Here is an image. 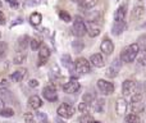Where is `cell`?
<instances>
[{
    "instance_id": "14",
    "label": "cell",
    "mask_w": 146,
    "mask_h": 123,
    "mask_svg": "<svg viewBox=\"0 0 146 123\" xmlns=\"http://www.w3.org/2000/svg\"><path fill=\"white\" fill-rule=\"evenodd\" d=\"M26 73H27V69H26V68H19V69L14 70V72L10 74V80H12L13 82H21V81L25 78Z\"/></svg>"
},
{
    "instance_id": "13",
    "label": "cell",
    "mask_w": 146,
    "mask_h": 123,
    "mask_svg": "<svg viewBox=\"0 0 146 123\" xmlns=\"http://www.w3.org/2000/svg\"><path fill=\"white\" fill-rule=\"evenodd\" d=\"M90 63L96 68H103L104 65H105V61H104L103 55L99 54V53L98 54H92V55L90 57Z\"/></svg>"
},
{
    "instance_id": "53",
    "label": "cell",
    "mask_w": 146,
    "mask_h": 123,
    "mask_svg": "<svg viewBox=\"0 0 146 123\" xmlns=\"http://www.w3.org/2000/svg\"><path fill=\"white\" fill-rule=\"evenodd\" d=\"M0 36H1V33H0Z\"/></svg>"
},
{
    "instance_id": "40",
    "label": "cell",
    "mask_w": 146,
    "mask_h": 123,
    "mask_svg": "<svg viewBox=\"0 0 146 123\" xmlns=\"http://www.w3.org/2000/svg\"><path fill=\"white\" fill-rule=\"evenodd\" d=\"M25 121L26 123H35V117L31 113H26L25 114Z\"/></svg>"
},
{
    "instance_id": "48",
    "label": "cell",
    "mask_w": 146,
    "mask_h": 123,
    "mask_svg": "<svg viewBox=\"0 0 146 123\" xmlns=\"http://www.w3.org/2000/svg\"><path fill=\"white\" fill-rule=\"evenodd\" d=\"M1 7H3V3H1V1H0V8H1Z\"/></svg>"
},
{
    "instance_id": "3",
    "label": "cell",
    "mask_w": 146,
    "mask_h": 123,
    "mask_svg": "<svg viewBox=\"0 0 146 123\" xmlns=\"http://www.w3.org/2000/svg\"><path fill=\"white\" fill-rule=\"evenodd\" d=\"M74 72H77L78 76L87 74L88 72H91V65L90 62L86 61L85 58H78L74 62Z\"/></svg>"
},
{
    "instance_id": "4",
    "label": "cell",
    "mask_w": 146,
    "mask_h": 123,
    "mask_svg": "<svg viewBox=\"0 0 146 123\" xmlns=\"http://www.w3.org/2000/svg\"><path fill=\"white\" fill-rule=\"evenodd\" d=\"M121 67H122L121 58H119V59H114V61L111 62V64L106 68V72H105L106 77H109V78L117 77V74H118L119 70H121Z\"/></svg>"
},
{
    "instance_id": "30",
    "label": "cell",
    "mask_w": 146,
    "mask_h": 123,
    "mask_svg": "<svg viewBox=\"0 0 146 123\" xmlns=\"http://www.w3.org/2000/svg\"><path fill=\"white\" fill-rule=\"evenodd\" d=\"M131 109L133 113H140L144 110V103H131Z\"/></svg>"
},
{
    "instance_id": "44",
    "label": "cell",
    "mask_w": 146,
    "mask_h": 123,
    "mask_svg": "<svg viewBox=\"0 0 146 123\" xmlns=\"http://www.w3.org/2000/svg\"><path fill=\"white\" fill-rule=\"evenodd\" d=\"M0 25H5V15L3 12H0Z\"/></svg>"
},
{
    "instance_id": "29",
    "label": "cell",
    "mask_w": 146,
    "mask_h": 123,
    "mask_svg": "<svg viewBox=\"0 0 146 123\" xmlns=\"http://www.w3.org/2000/svg\"><path fill=\"white\" fill-rule=\"evenodd\" d=\"M124 122L126 123H140V117L133 113L128 114V116H126V118H124Z\"/></svg>"
},
{
    "instance_id": "8",
    "label": "cell",
    "mask_w": 146,
    "mask_h": 123,
    "mask_svg": "<svg viewBox=\"0 0 146 123\" xmlns=\"http://www.w3.org/2000/svg\"><path fill=\"white\" fill-rule=\"evenodd\" d=\"M100 50L103 51L105 55H110L114 51V44L109 37H104L100 44Z\"/></svg>"
},
{
    "instance_id": "5",
    "label": "cell",
    "mask_w": 146,
    "mask_h": 123,
    "mask_svg": "<svg viewBox=\"0 0 146 123\" xmlns=\"http://www.w3.org/2000/svg\"><path fill=\"white\" fill-rule=\"evenodd\" d=\"M56 113H58V116L60 117V118H71L73 117V114H74V108H73L72 105H69V104H60L58 108V110H56Z\"/></svg>"
},
{
    "instance_id": "35",
    "label": "cell",
    "mask_w": 146,
    "mask_h": 123,
    "mask_svg": "<svg viewBox=\"0 0 146 123\" xmlns=\"http://www.w3.org/2000/svg\"><path fill=\"white\" fill-rule=\"evenodd\" d=\"M78 110L83 114H87L88 110H90V104L85 103V101H83V103H80V105H78Z\"/></svg>"
},
{
    "instance_id": "15",
    "label": "cell",
    "mask_w": 146,
    "mask_h": 123,
    "mask_svg": "<svg viewBox=\"0 0 146 123\" xmlns=\"http://www.w3.org/2000/svg\"><path fill=\"white\" fill-rule=\"evenodd\" d=\"M126 28H127V23L124 22H115L113 25V27H111V33L113 35H121L123 31H126Z\"/></svg>"
},
{
    "instance_id": "50",
    "label": "cell",
    "mask_w": 146,
    "mask_h": 123,
    "mask_svg": "<svg viewBox=\"0 0 146 123\" xmlns=\"http://www.w3.org/2000/svg\"><path fill=\"white\" fill-rule=\"evenodd\" d=\"M94 123H101V122H99V121H96V122H94Z\"/></svg>"
},
{
    "instance_id": "49",
    "label": "cell",
    "mask_w": 146,
    "mask_h": 123,
    "mask_svg": "<svg viewBox=\"0 0 146 123\" xmlns=\"http://www.w3.org/2000/svg\"><path fill=\"white\" fill-rule=\"evenodd\" d=\"M142 27H146V23H144V25H142Z\"/></svg>"
},
{
    "instance_id": "19",
    "label": "cell",
    "mask_w": 146,
    "mask_h": 123,
    "mask_svg": "<svg viewBox=\"0 0 146 123\" xmlns=\"http://www.w3.org/2000/svg\"><path fill=\"white\" fill-rule=\"evenodd\" d=\"M78 4L82 9H91L98 4V0H78Z\"/></svg>"
},
{
    "instance_id": "52",
    "label": "cell",
    "mask_w": 146,
    "mask_h": 123,
    "mask_svg": "<svg viewBox=\"0 0 146 123\" xmlns=\"http://www.w3.org/2000/svg\"><path fill=\"white\" fill-rule=\"evenodd\" d=\"M44 123H48V122H44Z\"/></svg>"
},
{
    "instance_id": "43",
    "label": "cell",
    "mask_w": 146,
    "mask_h": 123,
    "mask_svg": "<svg viewBox=\"0 0 146 123\" xmlns=\"http://www.w3.org/2000/svg\"><path fill=\"white\" fill-rule=\"evenodd\" d=\"M140 64H142V65H146V51L144 53V55L141 57V58H140Z\"/></svg>"
},
{
    "instance_id": "45",
    "label": "cell",
    "mask_w": 146,
    "mask_h": 123,
    "mask_svg": "<svg viewBox=\"0 0 146 123\" xmlns=\"http://www.w3.org/2000/svg\"><path fill=\"white\" fill-rule=\"evenodd\" d=\"M4 105H5V101H4V99H3V98H0V109H3V108H4Z\"/></svg>"
},
{
    "instance_id": "6",
    "label": "cell",
    "mask_w": 146,
    "mask_h": 123,
    "mask_svg": "<svg viewBox=\"0 0 146 123\" xmlns=\"http://www.w3.org/2000/svg\"><path fill=\"white\" fill-rule=\"evenodd\" d=\"M98 87H99V90L103 94H105V95H110V94L114 92V85L106 80H99Z\"/></svg>"
},
{
    "instance_id": "47",
    "label": "cell",
    "mask_w": 146,
    "mask_h": 123,
    "mask_svg": "<svg viewBox=\"0 0 146 123\" xmlns=\"http://www.w3.org/2000/svg\"><path fill=\"white\" fill-rule=\"evenodd\" d=\"M56 123H64V122L62 121V119H59V118H58V119H56Z\"/></svg>"
},
{
    "instance_id": "10",
    "label": "cell",
    "mask_w": 146,
    "mask_h": 123,
    "mask_svg": "<svg viewBox=\"0 0 146 123\" xmlns=\"http://www.w3.org/2000/svg\"><path fill=\"white\" fill-rule=\"evenodd\" d=\"M80 87L81 86H80V83H78V81L76 80V78H71V80L63 86V90H64V92H67V94H76V92H78Z\"/></svg>"
},
{
    "instance_id": "12",
    "label": "cell",
    "mask_w": 146,
    "mask_h": 123,
    "mask_svg": "<svg viewBox=\"0 0 146 123\" xmlns=\"http://www.w3.org/2000/svg\"><path fill=\"white\" fill-rule=\"evenodd\" d=\"M127 106H128V104H127V100L124 98H119L118 100L115 101V112L118 116H124L127 112Z\"/></svg>"
},
{
    "instance_id": "32",
    "label": "cell",
    "mask_w": 146,
    "mask_h": 123,
    "mask_svg": "<svg viewBox=\"0 0 146 123\" xmlns=\"http://www.w3.org/2000/svg\"><path fill=\"white\" fill-rule=\"evenodd\" d=\"M144 99V91H137L133 96H132L131 103H141Z\"/></svg>"
},
{
    "instance_id": "24",
    "label": "cell",
    "mask_w": 146,
    "mask_h": 123,
    "mask_svg": "<svg viewBox=\"0 0 146 123\" xmlns=\"http://www.w3.org/2000/svg\"><path fill=\"white\" fill-rule=\"evenodd\" d=\"M72 48L76 53H81L83 50V48H85V43L82 40H74L72 43Z\"/></svg>"
},
{
    "instance_id": "21",
    "label": "cell",
    "mask_w": 146,
    "mask_h": 123,
    "mask_svg": "<svg viewBox=\"0 0 146 123\" xmlns=\"http://www.w3.org/2000/svg\"><path fill=\"white\" fill-rule=\"evenodd\" d=\"M26 58H27L26 51H18L14 55V58H13V63L14 64H22V63L26 62Z\"/></svg>"
},
{
    "instance_id": "22",
    "label": "cell",
    "mask_w": 146,
    "mask_h": 123,
    "mask_svg": "<svg viewBox=\"0 0 146 123\" xmlns=\"http://www.w3.org/2000/svg\"><path fill=\"white\" fill-rule=\"evenodd\" d=\"M144 13H145V10H144V8L142 7H135L133 10H132V19L139 21L140 18L144 15Z\"/></svg>"
},
{
    "instance_id": "51",
    "label": "cell",
    "mask_w": 146,
    "mask_h": 123,
    "mask_svg": "<svg viewBox=\"0 0 146 123\" xmlns=\"http://www.w3.org/2000/svg\"><path fill=\"white\" fill-rule=\"evenodd\" d=\"M72 1H78V0H72Z\"/></svg>"
},
{
    "instance_id": "1",
    "label": "cell",
    "mask_w": 146,
    "mask_h": 123,
    "mask_svg": "<svg viewBox=\"0 0 146 123\" xmlns=\"http://www.w3.org/2000/svg\"><path fill=\"white\" fill-rule=\"evenodd\" d=\"M140 53V46L137 44H131L129 46L123 49L121 53V61L126 63H131L137 58V54Z\"/></svg>"
},
{
    "instance_id": "42",
    "label": "cell",
    "mask_w": 146,
    "mask_h": 123,
    "mask_svg": "<svg viewBox=\"0 0 146 123\" xmlns=\"http://www.w3.org/2000/svg\"><path fill=\"white\" fill-rule=\"evenodd\" d=\"M28 85H30V87H37V86H38V81L37 80H30Z\"/></svg>"
},
{
    "instance_id": "2",
    "label": "cell",
    "mask_w": 146,
    "mask_h": 123,
    "mask_svg": "<svg viewBox=\"0 0 146 123\" xmlns=\"http://www.w3.org/2000/svg\"><path fill=\"white\" fill-rule=\"evenodd\" d=\"M72 31H73V33H74L77 37H82V36H85L86 33H87L86 23H85V21L80 17V15H77V17L74 18V21H73Z\"/></svg>"
},
{
    "instance_id": "37",
    "label": "cell",
    "mask_w": 146,
    "mask_h": 123,
    "mask_svg": "<svg viewBox=\"0 0 146 123\" xmlns=\"http://www.w3.org/2000/svg\"><path fill=\"white\" fill-rule=\"evenodd\" d=\"M30 46L32 50H37V49H40L41 46V43L37 40V39H32V40L30 41Z\"/></svg>"
},
{
    "instance_id": "16",
    "label": "cell",
    "mask_w": 146,
    "mask_h": 123,
    "mask_svg": "<svg viewBox=\"0 0 146 123\" xmlns=\"http://www.w3.org/2000/svg\"><path fill=\"white\" fill-rule=\"evenodd\" d=\"M126 5H121L118 9L114 13V21L115 22H123L124 18H126Z\"/></svg>"
},
{
    "instance_id": "7",
    "label": "cell",
    "mask_w": 146,
    "mask_h": 123,
    "mask_svg": "<svg viewBox=\"0 0 146 123\" xmlns=\"http://www.w3.org/2000/svg\"><path fill=\"white\" fill-rule=\"evenodd\" d=\"M42 95H44V98L49 101H56L58 100V94H56V90L53 85H49V86H46V87H44Z\"/></svg>"
},
{
    "instance_id": "54",
    "label": "cell",
    "mask_w": 146,
    "mask_h": 123,
    "mask_svg": "<svg viewBox=\"0 0 146 123\" xmlns=\"http://www.w3.org/2000/svg\"><path fill=\"white\" fill-rule=\"evenodd\" d=\"M18 1H19V0H18Z\"/></svg>"
},
{
    "instance_id": "17",
    "label": "cell",
    "mask_w": 146,
    "mask_h": 123,
    "mask_svg": "<svg viewBox=\"0 0 146 123\" xmlns=\"http://www.w3.org/2000/svg\"><path fill=\"white\" fill-rule=\"evenodd\" d=\"M28 105H30V108H32V109L36 110V109H38V108L42 106V100L40 99V96L33 95L28 99Z\"/></svg>"
},
{
    "instance_id": "36",
    "label": "cell",
    "mask_w": 146,
    "mask_h": 123,
    "mask_svg": "<svg viewBox=\"0 0 146 123\" xmlns=\"http://www.w3.org/2000/svg\"><path fill=\"white\" fill-rule=\"evenodd\" d=\"M94 118L90 116V114H83L80 119V123H94Z\"/></svg>"
},
{
    "instance_id": "11",
    "label": "cell",
    "mask_w": 146,
    "mask_h": 123,
    "mask_svg": "<svg viewBox=\"0 0 146 123\" xmlns=\"http://www.w3.org/2000/svg\"><path fill=\"white\" fill-rule=\"evenodd\" d=\"M136 90V83L132 80H126L122 85V92L124 96H131Z\"/></svg>"
},
{
    "instance_id": "34",
    "label": "cell",
    "mask_w": 146,
    "mask_h": 123,
    "mask_svg": "<svg viewBox=\"0 0 146 123\" xmlns=\"http://www.w3.org/2000/svg\"><path fill=\"white\" fill-rule=\"evenodd\" d=\"M137 45L140 46V50H144L146 51V35H141L139 37V40H137Z\"/></svg>"
},
{
    "instance_id": "18",
    "label": "cell",
    "mask_w": 146,
    "mask_h": 123,
    "mask_svg": "<svg viewBox=\"0 0 146 123\" xmlns=\"http://www.w3.org/2000/svg\"><path fill=\"white\" fill-rule=\"evenodd\" d=\"M30 41H31V39L28 37L27 35L21 36V37L18 39V48H19V51H25L26 48L30 45Z\"/></svg>"
},
{
    "instance_id": "39",
    "label": "cell",
    "mask_w": 146,
    "mask_h": 123,
    "mask_svg": "<svg viewBox=\"0 0 146 123\" xmlns=\"http://www.w3.org/2000/svg\"><path fill=\"white\" fill-rule=\"evenodd\" d=\"M36 118L38 119V122L40 123H44V122H46V114L38 112V113H36Z\"/></svg>"
},
{
    "instance_id": "26",
    "label": "cell",
    "mask_w": 146,
    "mask_h": 123,
    "mask_svg": "<svg viewBox=\"0 0 146 123\" xmlns=\"http://www.w3.org/2000/svg\"><path fill=\"white\" fill-rule=\"evenodd\" d=\"M9 86V77L5 73H0V90H4Z\"/></svg>"
},
{
    "instance_id": "25",
    "label": "cell",
    "mask_w": 146,
    "mask_h": 123,
    "mask_svg": "<svg viewBox=\"0 0 146 123\" xmlns=\"http://www.w3.org/2000/svg\"><path fill=\"white\" fill-rule=\"evenodd\" d=\"M62 63H63V65H64V67H67L68 69H72V68H73L72 58H71V55H68V54L62 55Z\"/></svg>"
},
{
    "instance_id": "33",
    "label": "cell",
    "mask_w": 146,
    "mask_h": 123,
    "mask_svg": "<svg viewBox=\"0 0 146 123\" xmlns=\"http://www.w3.org/2000/svg\"><path fill=\"white\" fill-rule=\"evenodd\" d=\"M7 51H8V44L5 41H0V61L5 57Z\"/></svg>"
},
{
    "instance_id": "27",
    "label": "cell",
    "mask_w": 146,
    "mask_h": 123,
    "mask_svg": "<svg viewBox=\"0 0 146 123\" xmlns=\"http://www.w3.org/2000/svg\"><path fill=\"white\" fill-rule=\"evenodd\" d=\"M87 33L90 37H96V36L100 35V28L96 27V26H90V27L87 28Z\"/></svg>"
},
{
    "instance_id": "46",
    "label": "cell",
    "mask_w": 146,
    "mask_h": 123,
    "mask_svg": "<svg viewBox=\"0 0 146 123\" xmlns=\"http://www.w3.org/2000/svg\"><path fill=\"white\" fill-rule=\"evenodd\" d=\"M33 3H35V4H38V3H41V0H33Z\"/></svg>"
},
{
    "instance_id": "41",
    "label": "cell",
    "mask_w": 146,
    "mask_h": 123,
    "mask_svg": "<svg viewBox=\"0 0 146 123\" xmlns=\"http://www.w3.org/2000/svg\"><path fill=\"white\" fill-rule=\"evenodd\" d=\"M5 1H7L8 4H9L10 7H13V8L18 7V0H5Z\"/></svg>"
},
{
    "instance_id": "28",
    "label": "cell",
    "mask_w": 146,
    "mask_h": 123,
    "mask_svg": "<svg viewBox=\"0 0 146 123\" xmlns=\"http://www.w3.org/2000/svg\"><path fill=\"white\" fill-rule=\"evenodd\" d=\"M0 116L4 117V118H10V117L14 116V110L12 108H3L0 109Z\"/></svg>"
},
{
    "instance_id": "31",
    "label": "cell",
    "mask_w": 146,
    "mask_h": 123,
    "mask_svg": "<svg viewBox=\"0 0 146 123\" xmlns=\"http://www.w3.org/2000/svg\"><path fill=\"white\" fill-rule=\"evenodd\" d=\"M59 17H60V19L63 21V22H66V23H68V22H71L72 21L71 14H69L68 12H66V10H60V12H59Z\"/></svg>"
},
{
    "instance_id": "38",
    "label": "cell",
    "mask_w": 146,
    "mask_h": 123,
    "mask_svg": "<svg viewBox=\"0 0 146 123\" xmlns=\"http://www.w3.org/2000/svg\"><path fill=\"white\" fill-rule=\"evenodd\" d=\"M83 101L87 104H92L94 103V95L90 92H86L85 95H83Z\"/></svg>"
},
{
    "instance_id": "9",
    "label": "cell",
    "mask_w": 146,
    "mask_h": 123,
    "mask_svg": "<svg viewBox=\"0 0 146 123\" xmlns=\"http://www.w3.org/2000/svg\"><path fill=\"white\" fill-rule=\"evenodd\" d=\"M49 58H50V49H49L46 45H42V44H41L40 51H38V63L37 64L44 65L49 61Z\"/></svg>"
},
{
    "instance_id": "23",
    "label": "cell",
    "mask_w": 146,
    "mask_h": 123,
    "mask_svg": "<svg viewBox=\"0 0 146 123\" xmlns=\"http://www.w3.org/2000/svg\"><path fill=\"white\" fill-rule=\"evenodd\" d=\"M41 21H42V15H41L40 13L35 12L30 15V22L32 26H38L41 23Z\"/></svg>"
},
{
    "instance_id": "20",
    "label": "cell",
    "mask_w": 146,
    "mask_h": 123,
    "mask_svg": "<svg viewBox=\"0 0 146 123\" xmlns=\"http://www.w3.org/2000/svg\"><path fill=\"white\" fill-rule=\"evenodd\" d=\"M105 109V100L104 99H98L96 101H94V110L96 113H103Z\"/></svg>"
}]
</instances>
